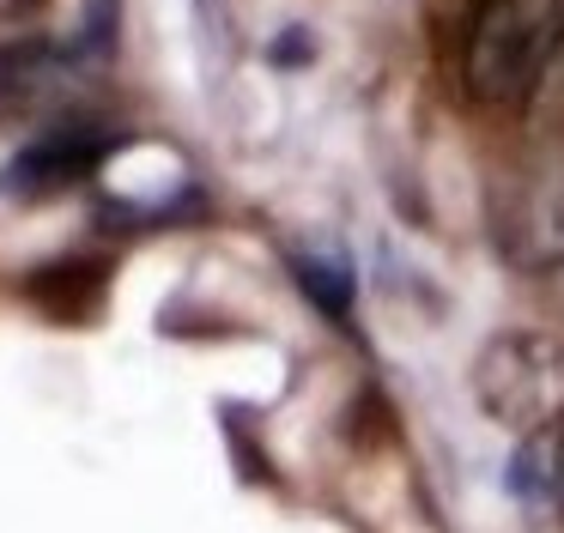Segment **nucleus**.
Segmentation results:
<instances>
[{
    "mask_svg": "<svg viewBox=\"0 0 564 533\" xmlns=\"http://www.w3.org/2000/svg\"><path fill=\"white\" fill-rule=\"evenodd\" d=\"M486 237L516 273L564 266V133L522 140L486 176Z\"/></svg>",
    "mask_w": 564,
    "mask_h": 533,
    "instance_id": "1",
    "label": "nucleus"
},
{
    "mask_svg": "<svg viewBox=\"0 0 564 533\" xmlns=\"http://www.w3.org/2000/svg\"><path fill=\"white\" fill-rule=\"evenodd\" d=\"M564 48V0H479L467 24L462 85L474 104H528Z\"/></svg>",
    "mask_w": 564,
    "mask_h": 533,
    "instance_id": "2",
    "label": "nucleus"
},
{
    "mask_svg": "<svg viewBox=\"0 0 564 533\" xmlns=\"http://www.w3.org/2000/svg\"><path fill=\"white\" fill-rule=\"evenodd\" d=\"M474 400L510 436H552L564 424V339L546 327H503L474 351Z\"/></svg>",
    "mask_w": 564,
    "mask_h": 533,
    "instance_id": "3",
    "label": "nucleus"
},
{
    "mask_svg": "<svg viewBox=\"0 0 564 533\" xmlns=\"http://www.w3.org/2000/svg\"><path fill=\"white\" fill-rule=\"evenodd\" d=\"M122 145H128V133L110 128V121H86V116L62 121V128L25 140L7 164H0V200H13V206L55 200V194L91 182Z\"/></svg>",
    "mask_w": 564,
    "mask_h": 533,
    "instance_id": "4",
    "label": "nucleus"
},
{
    "mask_svg": "<svg viewBox=\"0 0 564 533\" xmlns=\"http://www.w3.org/2000/svg\"><path fill=\"white\" fill-rule=\"evenodd\" d=\"M31 309H43L50 322H98L104 297H110V261H91V254H67V261H50L25 279Z\"/></svg>",
    "mask_w": 564,
    "mask_h": 533,
    "instance_id": "5",
    "label": "nucleus"
},
{
    "mask_svg": "<svg viewBox=\"0 0 564 533\" xmlns=\"http://www.w3.org/2000/svg\"><path fill=\"white\" fill-rule=\"evenodd\" d=\"M74 73H86V67H79L74 48L55 43V36H19V43H0V109L50 104Z\"/></svg>",
    "mask_w": 564,
    "mask_h": 533,
    "instance_id": "6",
    "label": "nucleus"
},
{
    "mask_svg": "<svg viewBox=\"0 0 564 533\" xmlns=\"http://www.w3.org/2000/svg\"><path fill=\"white\" fill-rule=\"evenodd\" d=\"M285 266H292V279L304 285V297L316 303L322 315H334V322H346L352 315V297H358V279H352V261H346L340 242H292L285 249Z\"/></svg>",
    "mask_w": 564,
    "mask_h": 533,
    "instance_id": "7",
    "label": "nucleus"
},
{
    "mask_svg": "<svg viewBox=\"0 0 564 533\" xmlns=\"http://www.w3.org/2000/svg\"><path fill=\"white\" fill-rule=\"evenodd\" d=\"M510 497L528 509V515H564L558 436H522V448L510 455Z\"/></svg>",
    "mask_w": 564,
    "mask_h": 533,
    "instance_id": "8",
    "label": "nucleus"
},
{
    "mask_svg": "<svg viewBox=\"0 0 564 533\" xmlns=\"http://www.w3.org/2000/svg\"><path fill=\"white\" fill-rule=\"evenodd\" d=\"M280 43H285V48H273V61H310V48H304V31H285Z\"/></svg>",
    "mask_w": 564,
    "mask_h": 533,
    "instance_id": "9",
    "label": "nucleus"
},
{
    "mask_svg": "<svg viewBox=\"0 0 564 533\" xmlns=\"http://www.w3.org/2000/svg\"><path fill=\"white\" fill-rule=\"evenodd\" d=\"M25 7H43V0H0V12H25Z\"/></svg>",
    "mask_w": 564,
    "mask_h": 533,
    "instance_id": "10",
    "label": "nucleus"
},
{
    "mask_svg": "<svg viewBox=\"0 0 564 533\" xmlns=\"http://www.w3.org/2000/svg\"><path fill=\"white\" fill-rule=\"evenodd\" d=\"M558 491H564V436H558Z\"/></svg>",
    "mask_w": 564,
    "mask_h": 533,
    "instance_id": "11",
    "label": "nucleus"
}]
</instances>
